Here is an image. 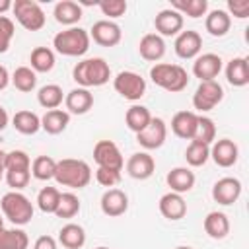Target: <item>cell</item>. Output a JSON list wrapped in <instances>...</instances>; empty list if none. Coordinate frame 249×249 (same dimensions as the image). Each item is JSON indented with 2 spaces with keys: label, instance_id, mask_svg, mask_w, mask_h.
Instances as JSON below:
<instances>
[{
  "label": "cell",
  "instance_id": "6da1fadb",
  "mask_svg": "<svg viewBox=\"0 0 249 249\" xmlns=\"http://www.w3.org/2000/svg\"><path fill=\"white\" fill-rule=\"evenodd\" d=\"M58 185L68 187V189H84L91 181V167L84 160L76 158H64L56 161L54 177Z\"/></svg>",
  "mask_w": 249,
  "mask_h": 249
},
{
  "label": "cell",
  "instance_id": "7a4b0ae2",
  "mask_svg": "<svg viewBox=\"0 0 249 249\" xmlns=\"http://www.w3.org/2000/svg\"><path fill=\"white\" fill-rule=\"evenodd\" d=\"M72 78L80 88L89 89V88L107 84L111 78V68L103 58L93 56V58L80 60L72 70Z\"/></svg>",
  "mask_w": 249,
  "mask_h": 249
},
{
  "label": "cell",
  "instance_id": "3957f363",
  "mask_svg": "<svg viewBox=\"0 0 249 249\" xmlns=\"http://www.w3.org/2000/svg\"><path fill=\"white\" fill-rule=\"evenodd\" d=\"M150 78L156 86L169 93H179L189 86V74L181 64L156 62L150 68Z\"/></svg>",
  "mask_w": 249,
  "mask_h": 249
},
{
  "label": "cell",
  "instance_id": "277c9868",
  "mask_svg": "<svg viewBox=\"0 0 249 249\" xmlns=\"http://www.w3.org/2000/svg\"><path fill=\"white\" fill-rule=\"evenodd\" d=\"M89 33L82 27H68L53 37V47L64 56H82L89 49Z\"/></svg>",
  "mask_w": 249,
  "mask_h": 249
},
{
  "label": "cell",
  "instance_id": "5b68a950",
  "mask_svg": "<svg viewBox=\"0 0 249 249\" xmlns=\"http://www.w3.org/2000/svg\"><path fill=\"white\" fill-rule=\"evenodd\" d=\"M0 208H2V216L8 218L16 226H25L33 218V204L19 191L6 193L0 200Z\"/></svg>",
  "mask_w": 249,
  "mask_h": 249
},
{
  "label": "cell",
  "instance_id": "8992f818",
  "mask_svg": "<svg viewBox=\"0 0 249 249\" xmlns=\"http://www.w3.org/2000/svg\"><path fill=\"white\" fill-rule=\"evenodd\" d=\"M12 12L18 23L27 31H39L45 27V12L35 0H16L12 4Z\"/></svg>",
  "mask_w": 249,
  "mask_h": 249
},
{
  "label": "cell",
  "instance_id": "52a82bcc",
  "mask_svg": "<svg viewBox=\"0 0 249 249\" xmlns=\"http://www.w3.org/2000/svg\"><path fill=\"white\" fill-rule=\"evenodd\" d=\"M113 88L121 97L128 101H138L146 93V80L132 70H123L115 76Z\"/></svg>",
  "mask_w": 249,
  "mask_h": 249
},
{
  "label": "cell",
  "instance_id": "ba28073f",
  "mask_svg": "<svg viewBox=\"0 0 249 249\" xmlns=\"http://www.w3.org/2000/svg\"><path fill=\"white\" fill-rule=\"evenodd\" d=\"M222 99H224V88L216 80L200 82L193 93V107L200 113H206L212 111Z\"/></svg>",
  "mask_w": 249,
  "mask_h": 249
},
{
  "label": "cell",
  "instance_id": "9c48e42d",
  "mask_svg": "<svg viewBox=\"0 0 249 249\" xmlns=\"http://www.w3.org/2000/svg\"><path fill=\"white\" fill-rule=\"evenodd\" d=\"M93 160L97 167H105L113 171H123L124 165V158L113 140H99L93 146Z\"/></svg>",
  "mask_w": 249,
  "mask_h": 249
},
{
  "label": "cell",
  "instance_id": "30bf717a",
  "mask_svg": "<svg viewBox=\"0 0 249 249\" xmlns=\"http://www.w3.org/2000/svg\"><path fill=\"white\" fill-rule=\"evenodd\" d=\"M165 138H167V124L160 117H152L148 126L136 134V142L146 150H156L163 146Z\"/></svg>",
  "mask_w": 249,
  "mask_h": 249
},
{
  "label": "cell",
  "instance_id": "8fae6325",
  "mask_svg": "<svg viewBox=\"0 0 249 249\" xmlns=\"http://www.w3.org/2000/svg\"><path fill=\"white\" fill-rule=\"evenodd\" d=\"M88 33H89V39H93L101 47H115L123 39L121 27L115 21H111V19H99V21H95Z\"/></svg>",
  "mask_w": 249,
  "mask_h": 249
},
{
  "label": "cell",
  "instance_id": "7c38bea8",
  "mask_svg": "<svg viewBox=\"0 0 249 249\" xmlns=\"http://www.w3.org/2000/svg\"><path fill=\"white\" fill-rule=\"evenodd\" d=\"M210 158L218 167H231L239 158V148L230 138H220L210 144Z\"/></svg>",
  "mask_w": 249,
  "mask_h": 249
},
{
  "label": "cell",
  "instance_id": "4fadbf2b",
  "mask_svg": "<svg viewBox=\"0 0 249 249\" xmlns=\"http://www.w3.org/2000/svg\"><path fill=\"white\" fill-rule=\"evenodd\" d=\"M241 196V181L237 177H222L212 187V198L218 204L230 206Z\"/></svg>",
  "mask_w": 249,
  "mask_h": 249
},
{
  "label": "cell",
  "instance_id": "5bb4252c",
  "mask_svg": "<svg viewBox=\"0 0 249 249\" xmlns=\"http://www.w3.org/2000/svg\"><path fill=\"white\" fill-rule=\"evenodd\" d=\"M183 16L173 10V8H165L161 12H158V16L154 18V27L158 31L160 37H171V35H179L183 29Z\"/></svg>",
  "mask_w": 249,
  "mask_h": 249
},
{
  "label": "cell",
  "instance_id": "9a60e30c",
  "mask_svg": "<svg viewBox=\"0 0 249 249\" xmlns=\"http://www.w3.org/2000/svg\"><path fill=\"white\" fill-rule=\"evenodd\" d=\"M175 54L179 58H196L200 49H202V37L198 31H193V29H187V31H181L177 37H175Z\"/></svg>",
  "mask_w": 249,
  "mask_h": 249
},
{
  "label": "cell",
  "instance_id": "2e32d148",
  "mask_svg": "<svg viewBox=\"0 0 249 249\" xmlns=\"http://www.w3.org/2000/svg\"><path fill=\"white\" fill-rule=\"evenodd\" d=\"M222 72V58L216 53H204L198 54L193 62V74L200 80V82H208L214 80L218 74Z\"/></svg>",
  "mask_w": 249,
  "mask_h": 249
},
{
  "label": "cell",
  "instance_id": "e0dca14e",
  "mask_svg": "<svg viewBox=\"0 0 249 249\" xmlns=\"http://www.w3.org/2000/svg\"><path fill=\"white\" fill-rule=\"evenodd\" d=\"M101 212L109 218H117V216H123L126 210H128V196L124 191L121 189H107L101 196Z\"/></svg>",
  "mask_w": 249,
  "mask_h": 249
},
{
  "label": "cell",
  "instance_id": "ac0fdd59",
  "mask_svg": "<svg viewBox=\"0 0 249 249\" xmlns=\"http://www.w3.org/2000/svg\"><path fill=\"white\" fill-rule=\"evenodd\" d=\"M154 169H156V161L148 152H136L126 160V173L132 179L144 181L154 175Z\"/></svg>",
  "mask_w": 249,
  "mask_h": 249
},
{
  "label": "cell",
  "instance_id": "d6986e66",
  "mask_svg": "<svg viewBox=\"0 0 249 249\" xmlns=\"http://www.w3.org/2000/svg\"><path fill=\"white\" fill-rule=\"evenodd\" d=\"M93 105V93L86 88H74L64 95V107L66 113L72 115H84Z\"/></svg>",
  "mask_w": 249,
  "mask_h": 249
},
{
  "label": "cell",
  "instance_id": "ffe728a7",
  "mask_svg": "<svg viewBox=\"0 0 249 249\" xmlns=\"http://www.w3.org/2000/svg\"><path fill=\"white\" fill-rule=\"evenodd\" d=\"M158 208H160L161 216L171 220V222H177V220L185 218V214H187V202H185L183 195H177V193H171V191L165 193L160 198Z\"/></svg>",
  "mask_w": 249,
  "mask_h": 249
},
{
  "label": "cell",
  "instance_id": "44dd1931",
  "mask_svg": "<svg viewBox=\"0 0 249 249\" xmlns=\"http://www.w3.org/2000/svg\"><path fill=\"white\" fill-rule=\"evenodd\" d=\"M196 121H198V115L195 111H179L171 119V130L175 136L183 140H193L196 130Z\"/></svg>",
  "mask_w": 249,
  "mask_h": 249
},
{
  "label": "cell",
  "instance_id": "7402d4cb",
  "mask_svg": "<svg viewBox=\"0 0 249 249\" xmlns=\"http://www.w3.org/2000/svg\"><path fill=\"white\" fill-rule=\"evenodd\" d=\"M138 53L144 60L158 62L165 54V41L158 33H146L138 43Z\"/></svg>",
  "mask_w": 249,
  "mask_h": 249
},
{
  "label": "cell",
  "instance_id": "603a6c76",
  "mask_svg": "<svg viewBox=\"0 0 249 249\" xmlns=\"http://www.w3.org/2000/svg\"><path fill=\"white\" fill-rule=\"evenodd\" d=\"M165 181H167V187L171 189V193L183 195V193H189L195 187L196 177L189 167H173L165 175Z\"/></svg>",
  "mask_w": 249,
  "mask_h": 249
},
{
  "label": "cell",
  "instance_id": "cb8c5ba5",
  "mask_svg": "<svg viewBox=\"0 0 249 249\" xmlns=\"http://www.w3.org/2000/svg\"><path fill=\"white\" fill-rule=\"evenodd\" d=\"M226 80L233 88H243L249 84V64L245 56H235L226 66Z\"/></svg>",
  "mask_w": 249,
  "mask_h": 249
},
{
  "label": "cell",
  "instance_id": "d4e9b609",
  "mask_svg": "<svg viewBox=\"0 0 249 249\" xmlns=\"http://www.w3.org/2000/svg\"><path fill=\"white\" fill-rule=\"evenodd\" d=\"M54 19L62 25H68V27H74L80 19H82V6L74 0H60L56 6H54Z\"/></svg>",
  "mask_w": 249,
  "mask_h": 249
},
{
  "label": "cell",
  "instance_id": "484cf974",
  "mask_svg": "<svg viewBox=\"0 0 249 249\" xmlns=\"http://www.w3.org/2000/svg\"><path fill=\"white\" fill-rule=\"evenodd\" d=\"M202 226H204V231L208 233V237H212V239H224L230 233V220L224 212H218V210L208 212Z\"/></svg>",
  "mask_w": 249,
  "mask_h": 249
},
{
  "label": "cell",
  "instance_id": "4316f807",
  "mask_svg": "<svg viewBox=\"0 0 249 249\" xmlns=\"http://www.w3.org/2000/svg\"><path fill=\"white\" fill-rule=\"evenodd\" d=\"M204 27L212 37H224L231 27V18L226 10H212L206 14Z\"/></svg>",
  "mask_w": 249,
  "mask_h": 249
},
{
  "label": "cell",
  "instance_id": "83f0119b",
  "mask_svg": "<svg viewBox=\"0 0 249 249\" xmlns=\"http://www.w3.org/2000/svg\"><path fill=\"white\" fill-rule=\"evenodd\" d=\"M70 123V113L64 109H51L41 117V128L49 134H60Z\"/></svg>",
  "mask_w": 249,
  "mask_h": 249
},
{
  "label": "cell",
  "instance_id": "f1b7e54d",
  "mask_svg": "<svg viewBox=\"0 0 249 249\" xmlns=\"http://www.w3.org/2000/svg\"><path fill=\"white\" fill-rule=\"evenodd\" d=\"M58 241L66 249H80L86 243V230L80 224H74V222L64 224L58 231Z\"/></svg>",
  "mask_w": 249,
  "mask_h": 249
},
{
  "label": "cell",
  "instance_id": "f546056e",
  "mask_svg": "<svg viewBox=\"0 0 249 249\" xmlns=\"http://www.w3.org/2000/svg\"><path fill=\"white\" fill-rule=\"evenodd\" d=\"M152 121V113H150V109L148 107H144V105H130L128 109H126V115H124V123H126V126L134 132V134H138L140 130H144L146 126H148V123Z\"/></svg>",
  "mask_w": 249,
  "mask_h": 249
},
{
  "label": "cell",
  "instance_id": "4dcf8cb0",
  "mask_svg": "<svg viewBox=\"0 0 249 249\" xmlns=\"http://www.w3.org/2000/svg\"><path fill=\"white\" fill-rule=\"evenodd\" d=\"M37 101L41 107H45L47 111L51 109H58L64 101V93H62V88L58 84H47L43 88H39L37 91Z\"/></svg>",
  "mask_w": 249,
  "mask_h": 249
},
{
  "label": "cell",
  "instance_id": "1f68e13d",
  "mask_svg": "<svg viewBox=\"0 0 249 249\" xmlns=\"http://www.w3.org/2000/svg\"><path fill=\"white\" fill-rule=\"evenodd\" d=\"M29 237L19 228H0V249H27Z\"/></svg>",
  "mask_w": 249,
  "mask_h": 249
},
{
  "label": "cell",
  "instance_id": "d6a6232c",
  "mask_svg": "<svg viewBox=\"0 0 249 249\" xmlns=\"http://www.w3.org/2000/svg\"><path fill=\"white\" fill-rule=\"evenodd\" d=\"M12 124L18 132L21 134H35L39 128H41V119L33 113V111H27V109H21L18 111L14 117H12Z\"/></svg>",
  "mask_w": 249,
  "mask_h": 249
},
{
  "label": "cell",
  "instance_id": "836d02e7",
  "mask_svg": "<svg viewBox=\"0 0 249 249\" xmlns=\"http://www.w3.org/2000/svg\"><path fill=\"white\" fill-rule=\"evenodd\" d=\"M29 62H31V70L35 74L37 72H51L54 66V53L49 47H35L31 51Z\"/></svg>",
  "mask_w": 249,
  "mask_h": 249
},
{
  "label": "cell",
  "instance_id": "e575fe53",
  "mask_svg": "<svg viewBox=\"0 0 249 249\" xmlns=\"http://www.w3.org/2000/svg\"><path fill=\"white\" fill-rule=\"evenodd\" d=\"M171 8L177 10L181 16H189L193 19L206 16L208 12V2L206 0H173Z\"/></svg>",
  "mask_w": 249,
  "mask_h": 249
},
{
  "label": "cell",
  "instance_id": "d590c367",
  "mask_svg": "<svg viewBox=\"0 0 249 249\" xmlns=\"http://www.w3.org/2000/svg\"><path fill=\"white\" fill-rule=\"evenodd\" d=\"M10 80H12L14 88L23 93L35 89V86H37V74L31 70V66H18L14 70V74L10 76Z\"/></svg>",
  "mask_w": 249,
  "mask_h": 249
},
{
  "label": "cell",
  "instance_id": "8d00e7d4",
  "mask_svg": "<svg viewBox=\"0 0 249 249\" xmlns=\"http://www.w3.org/2000/svg\"><path fill=\"white\" fill-rule=\"evenodd\" d=\"M185 160L191 167H200L210 160V146L202 144L198 140H191V144L185 150Z\"/></svg>",
  "mask_w": 249,
  "mask_h": 249
},
{
  "label": "cell",
  "instance_id": "74e56055",
  "mask_svg": "<svg viewBox=\"0 0 249 249\" xmlns=\"http://www.w3.org/2000/svg\"><path fill=\"white\" fill-rule=\"evenodd\" d=\"M54 169H56V160H53L51 156H37L31 161V175L39 181H49L54 177Z\"/></svg>",
  "mask_w": 249,
  "mask_h": 249
},
{
  "label": "cell",
  "instance_id": "f35d334b",
  "mask_svg": "<svg viewBox=\"0 0 249 249\" xmlns=\"http://www.w3.org/2000/svg\"><path fill=\"white\" fill-rule=\"evenodd\" d=\"M60 200V191L56 187H43L37 195V206L45 214H54Z\"/></svg>",
  "mask_w": 249,
  "mask_h": 249
},
{
  "label": "cell",
  "instance_id": "ab89813d",
  "mask_svg": "<svg viewBox=\"0 0 249 249\" xmlns=\"http://www.w3.org/2000/svg\"><path fill=\"white\" fill-rule=\"evenodd\" d=\"M193 140H198L202 144H212L216 140V124L210 117H204V115H198V121H196V130H195V136Z\"/></svg>",
  "mask_w": 249,
  "mask_h": 249
},
{
  "label": "cell",
  "instance_id": "60d3db41",
  "mask_svg": "<svg viewBox=\"0 0 249 249\" xmlns=\"http://www.w3.org/2000/svg\"><path fill=\"white\" fill-rule=\"evenodd\" d=\"M80 212V198L74 193H60V200L56 206V218H74Z\"/></svg>",
  "mask_w": 249,
  "mask_h": 249
},
{
  "label": "cell",
  "instance_id": "b9f144b4",
  "mask_svg": "<svg viewBox=\"0 0 249 249\" xmlns=\"http://www.w3.org/2000/svg\"><path fill=\"white\" fill-rule=\"evenodd\" d=\"M6 171H31V158L23 150H12L6 154Z\"/></svg>",
  "mask_w": 249,
  "mask_h": 249
},
{
  "label": "cell",
  "instance_id": "7bdbcfd3",
  "mask_svg": "<svg viewBox=\"0 0 249 249\" xmlns=\"http://www.w3.org/2000/svg\"><path fill=\"white\" fill-rule=\"evenodd\" d=\"M97 6H99V10L103 12V16H107L111 21H113L115 18L124 16V12H126V8H128L124 0H103V2H99Z\"/></svg>",
  "mask_w": 249,
  "mask_h": 249
},
{
  "label": "cell",
  "instance_id": "ee69618b",
  "mask_svg": "<svg viewBox=\"0 0 249 249\" xmlns=\"http://www.w3.org/2000/svg\"><path fill=\"white\" fill-rule=\"evenodd\" d=\"M14 21L8 16H0V54L10 49V43L14 39Z\"/></svg>",
  "mask_w": 249,
  "mask_h": 249
},
{
  "label": "cell",
  "instance_id": "f6af8a7d",
  "mask_svg": "<svg viewBox=\"0 0 249 249\" xmlns=\"http://www.w3.org/2000/svg\"><path fill=\"white\" fill-rule=\"evenodd\" d=\"M95 181L107 189H113L115 185L121 183V171H113V169H105V167H97L95 169Z\"/></svg>",
  "mask_w": 249,
  "mask_h": 249
},
{
  "label": "cell",
  "instance_id": "bcb514c9",
  "mask_svg": "<svg viewBox=\"0 0 249 249\" xmlns=\"http://www.w3.org/2000/svg\"><path fill=\"white\" fill-rule=\"evenodd\" d=\"M4 177H6V183L12 187V191H21L23 187H27L31 179V171H6Z\"/></svg>",
  "mask_w": 249,
  "mask_h": 249
},
{
  "label": "cell",
  "instance_id": "7dc6e473",
  "mask_svg": "<svg viewBox=\"0 0 249 249\" xmlns=\"http://www.w3.org/2000/svg\"><path fill=\"white\" fill-rule=\"evenodd\" d=\"M228 14L237 19L249 18V0H228Z\"/></svg>",
  "mask_w": 249,
  "mask_h": 249
},
{
  "label": "cell",
  "instance_id": "c3c4849f",
  "mask_svg": "<svg viewBox=\"0 0 249 249\" xmlns=\"http://www.w3.org/2000/svg\"><path fill=\"white\" fill-rule=\"evenodd\" d=\"M33 249H56V241L51 235H39L33 243Z\"/></svg>",
  "mask_w": 249,
  "mask_h": 249
},
{
  "label": "cell",
  "instance_id": "681fc988",
  "mask_svg": "<svg viewBox=\"0 0 249 249\" xmlns=\"http://www.w3.org/2000/svg\"><path fill=\"white\" fill-rule=\"evenodd\" d=\"M8 84H10V74H8V70L0 64V89H4Z\"/></svg>",
  "mask_w": 249,
  "mask_h": 249
},
{
  "label": "cell",
  "instance_id": "f907efd6",
  "mask_svg": "<svg viewBox=\"0 0 249 249\" xmlns=\"http://www.w3.org/2000/svg\"><path fill=\"white\" fill-rule=\"evenodd\" d=\"M8 123H10V117H8L6 109L0 105V130H4V128L8 126Z\"/></svg>",
  "mask_w": 249,
  "mask_h": 249
},
{
  "label": "cell",
  "instance_id": "816d5d0a",
  "mask_svg": "<svg viewBox=\"0 0 249 249\" xmlns=\"http://www.w3.org/2000/svg\"><path fill=\"white\" fill-rule=\"evenodd\" d=\"M4 173H6V152L0 150V181H2Z\"/></svg>",
  "mask_w": 249,
  "mask_h": 249
},
{
  "label": "cell",
  "instance_id": "f5cc1de1",
  "mask_svg": "<svg viewBox=\"0 0 249 249\" xmlns=\"http://www.w3.org/2000/svg\"><path fill=\"white\" fill-rule=\"evenodd\" d=\"M12 0H0V16H4L8 10H12Z\"/></svg>",
  "mask_w": 249,
  "mask_h": 249
},
{
  "label": "cell",
  "instance_id": "db71d44e",
  "mask_svg": "<svg viewBox=\"0 0 249 249\" xmlns=\"http://www.w3.org/2000/svg\"><path fill=\"white\" fill-rule=\"evenodd\" d=\"M175 249H193V247H189V245H179V247H175Z\"/></svg>",
  "mask_w": 249,
  "mask_h": 249
},
{
  "label": "cell",
  "instance_id": "11a10c76",
  "mask_svg": "<svg viewBox=\"0 0 249 249\" xmlns=\"http://www.w3.org/2000/svg\"><path fill=\"white\" fill-rule=\"evenodd\" d=\"M0 228H4V216L0 214Z\"/></svg>",
  "mask_w": 249,
  "mask_h": 249
},
{
  "label": "cell",
  "instance_id": "9f6ffc18",
  "mask_svg": "<svg viewBox=\"0 0 249 249\" xmlns=\"http://www.w3.org/2000/svg\"><path fill=\"white\" fill-rule=\"evenodd\" d=\"M95 249H109V247H103V245H101V247H95Z\"/></svg>",
  "mask_w": 249,
  "mask_h": 249
}]
</instances>
